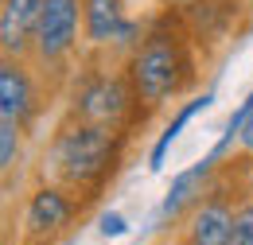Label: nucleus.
I'll list each match as a JSON object with an SVG mask.
<instances>
[{
  "mask_svg": "<svg viewBox=\"0 0 253 245\" xmlns=\"http://www.w3.org/2000/svg\"><path fill=\"white\" fill-rule=\"evenodd\" d=\"M125 74L144 121L199 86V43L179 8H160L148 16V31L125 59Z\"/></svg>",
  "mask_w": 253,
  "mask_h": 245,
  "instance_id": "f257e3e1",
  "label": "nucleus"
},
{
  "mask_svg": "<svg viewBox=\"0 0 253 245\" xmlns=\"http://www.w3.org/2000/svg\"><path fill=\"white\" fill-rule=\"evenodd\" d=\"M128 132L125 128H109V124L78 121V117H63L55 124L47 152H43V171L47 179L70 187L86 206H94L105 195L109 179L121 167Z\"/></svg>",
  "mask_w": 253,
  "mask_h": 245,
  "instance_id": "f03ea898",
  "label": "nucleus"
},
{
  "mask_svg": "<svg viewBox=\"0 0 253 245\" xmlns=\"http://www.w3.org/2000/svg\"><path fill=\"white\" fill-rule=\"evenodd\" d=\"M63 117L109 124V128H125V132L144 124V113L136 105V93H132L125 66L121 62H105L97 55H82L78 70L70 74Z\"/></svg>",
  "mask_w": 253,
  "mask_h": 245,
  "instance_id": "7ed1b4c3",
  "label": "nucleus"
},
{
  "mask_svg": "<svg viewBox=\"0 0 253 245\" xmlns=\"http://www.w3.org/2000/svg\"><path fill=\"white\" fill-rule=\"evenodd\" d=\"M86 55L82 43V0H43L39 28L32 39V66L55 93L66 90L70 74Z\"/></svg>",
  "mask_w": 253,
  "mask_h": 245,
  "instance_id": "20e7f679",
  "label": "nucleus"
},
{
  "mask_svg": "<svg viewBox=\"0 0 253 245\" xmlns=\"http://www.w3.org/2000/svg\"><path fill=\"white\" fill-rule=\"evenodd\" d=\"M148 31V16H132L128 0H82V43L86 55L121 62L136 51Z\"/></svg>",
  "mask_w": 253,
  "mask_h": 245,
  "instance_id": "39448f33",
  "label": "nucleus"
},
{
  "mask_svg": "<svg viewBox=\"0 0 253 245\" xmlns=\"http://www.w3.org/2000/svg\"><path fill=\"white\" fill-rule=\"evenodd\" d=\"M90 206L70 191V187L43 179L32 187V195L24 199V214H20V245H55L66 238Z\"/></svg>",
  "mask_w": 253,
  "mask_h": 245,
  "instance_id": "423d86ee",
  "label": "nucleus"
},
{
  "mask_svg": "<svg viewBox=\"0 0 253 245\" xmlns=\"http://www.w3.org/2000/svg\"><path fill=\"white\" fill-rule=\"evenodd\" d=\"M43 90H51V86L32 66V59H4L0 55V121H12L28 132L43 113V101H47Z\"/></svg>",
  "mask_w": 253,
  "mask_h": 245,
  "instance_id": "0eeeda50",
  "label": "nucleus"
},
{
  "mask_svg": "<svg viewBox=\"0 0 253 245\" xmlns=\"http://www.w3.org/2000/svg\"><path fill=\"white\" fill-rule=\"evenodd\" d=\"M234 210H238V203L230 195V183L214 175L211 191L187 210L175 245H230L234 242Z\"/></svg>",
  "mask_w": 253,
  "mask_h": 245,
  "instance_id": "6e6552de",
  "label": "nucleus"
},
{
  "mask_svg": "<svg viewBox=\"0 0 253 245\" xmlns=\"http://www.w3.org/2000/svg\"><path fill=\"white\" fill-rule=\"evenodd\" d=\"M218 160H211V156H203L199 163H191V167H183L175 179H171V187L164 191V199H160V210H156V226H171V222H179V218H187V210L211 191V183H214V175H218Z\"/></svg>",
  "mask_w": 253,
  "mask_h": 245,
  "instance_id": "1a4fd4ad",
  "label": "nucleus"
},
{
  "mask_svg": "<svg viewBox=\"0 0 253 245\" xmlns=\"http://www.w3.org/2000/svg\"><path fill=\"white\" fill-rule=\"evenodd\" d=\"M242 8H246V0H191L187 8H179V12L187 20L199 51L211 55L218 43H226L234 35V20H238Z\"/></svg>",
  "mask_w": 253,
  "mask_h": 245,
  "instance_id": "9d476101",
  "label": "nucleus"
},
{
  "mask_svg": "<svg viewBox=\"0 0 253 245\" xmlns=\"http://www.w3.org/2000/svg\"><path fill=\"white\" fill-rule=\"evenodd\" d=\"M39 12H43V0H0V55L4 59H32Z\"/></svg>",
  "mask_w": 253,
  "mask_h": 245,
  "instance_id": "9b49d317",
  "label": "nucleus"
},
{
  "mask_svg": "<svg viewBox=\"0 0 253 245\" xmlns=\"http://www.w3.org/2000/svg\"><path fill=\"white\" fill-rule=\"evenodd\" d=\"M211 105H214V90H203V93H195L183 109H175V117L168 121V128L156 136V144H152V152H148V171H160V167H164V160H168V152H171V144L179 140V132H183L199 113H207Z\"/></svg>",
  "mask_w": 253,
  "mask_h": 245,
  "instance_id": "f8f14e48",
  "label": "nucleus"
},
{
  "mask_svg": "<svg viewBox=\"0 0 253 245\" xmlns=\"http://www.w3.org/2000/svg\"><path fill=\"white\" fill-rule=\"evenodd\" d=\"M253 117V90L246 93V97H242V105H238V109H234V113H230V121H226V128H222V136L218 140H214V148H211V160H226V156H230V148H234V144H238V128H242V124L250 121Z\"/></svg>",
  "mask_w": 253,
  "mask_h": 245,
  "instance_id": "ddd939ff",
  "label": "nucleus"
},
{
  "mask_svg": "<svg viewBox=\"0 0 253 245\" xmlns=\"http://www.w3.org/2000/svg\"><path fill=\"white\" fill-rule=\"evenodd\" d=\"M24 128L12 121H0V171H4V179H12V171L20 167V160H24Z\"/></svg>",
  "mask_w": 253,
  "mask_h": 245,
  "instance_id": "4468645a",
  "label": "nucleus"
},
{
  "mask_svg": "<svg viewBox=\"0 0 253 245\" xmlns=\"http://www.w3.org/2000/svg\"><path fill=\"white\" fill-rule=\"evenodd\" d=\"M230 245H253V195H246L234 210V242Z\"/></svg>",
  "mask_w": 253,
  "mask_h": 245,
  "instance_id": "2eb2a0df",
  "label": "nucleus"
},
{
  "mask_svg": "<svg viewBox=\"0 0 253 245\" xmlns=\"http://www.w3.org/2000/svg\"><path fill=\"white\" fill-rule=\"evenodd\" d=\"M128 222L125 214H101V238H125Z\"/></svg>",
  "mask_w": 253,
  "mask_h": 245,
  "instance_id": "dca6fc26",
  "label": "nucleus"
},
{
  "mask_svg": "<svg viewBox=\"0 0 253 245\" xmlns=\"http://www.w3.org/2000/svg\"><path fill=\"white\" fill-rule=\"evenodd\" d=\"M238 152H242V156H253V117L238 128Z\"/></svg>",
  "mask_w": 253,
  "mask_h": 245,
  "instance_id": "f3484780",
  "label": "nucleus"
},
{
  "mask_svg": "<svg viewBox=\"0 0 253 245\" xmlns=\"http://www.w3.org/2000/svg\"><path fill=\"white\" fill-rule=\"evenodd\" d=\"M156 4H160V8H187L191 0H156Z\"/></svg>",
  "mask_w": 253,
  "mask_h": 245,
  "instance_id": "a211bd4d",
  "label": "nucleus"
}]
</instances>
